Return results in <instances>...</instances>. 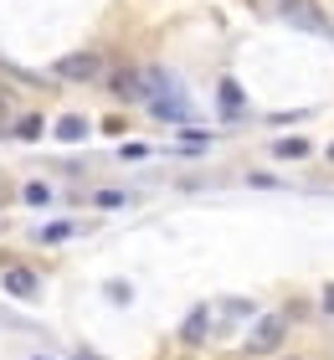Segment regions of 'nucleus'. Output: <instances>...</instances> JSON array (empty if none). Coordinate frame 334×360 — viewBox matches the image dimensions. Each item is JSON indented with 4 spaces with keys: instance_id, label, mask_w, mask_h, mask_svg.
Returning a JSON list of instances; mask_svg holds the SVG:
<instances>
[{
    "instance_id": "obj_1",
    "label": "nucleus",
    "mask_w": 334,
    "mask_h": 360,
    "mask_svg": "<svg viewBox=\"0 0 334 360\" xmlns=\"http://www.w3.org/2000/svg\"><path fill=\"white\" fill-rule=\"evenodd\" d=\"M144 103L160 113V119H170V124H195V108H191V98L186 88L175 83L170 72H144Z\"/></svg>"
},
{
    "instance_id": "obj_2",
    "label": "nucleus",
    "mask_w": 334,
    "mask_h": 360,
    "mask_svg": "<svg viewBox=\"0 0 334 360\" xmlns=\"http://www.w3.org/2000/svg\"><path fill=\"white\" fill-rule=\"evenodd\" d=\"M103 72H108V62H103V52H98V46L67 52V57H57V68H52L57 83H98Z\"/></svg>"
},
{
    "instance_id": "obj_3",
    "label": "nucleus",
    "mask_w": 334,
    "mask_h": 360,
    "mask_svg": "<svg viewBox=\"0 0 334 360\" xmlns=\"http://www.w3.org/2000/svg\"><path fill=\"white\" fill-rule=\"evenodd\" d=\"M283 335H288V324H283L278 314H262L257 330H252V340H247V350H252V355H267V350L283 345Z\"/></svg>"
},
{
    "instance_id": "obj_4",
    "label": "nucleus",
    "mask_w": 334,
    "mask_h": 360,
    "mask_svg": "<svg viewBox=\"0 0 334 360\" xmlns=\"http://www.w3.org/2000/svg\"><path fill=\"white\" fill-rule=\"evenodd\" d=\"M108 93L119 98V103H144V72L113 68V72H108Z\"/></svg>"
},
{
    "instance_id": "obj_5",
    "label": "nucleus",
    "mask_w": 334,
    "mask_h": 360,
    "mask_svg": "<svg viewBox=\"0 0 334 360\" xmlns=\"http://www.w3.org/2000/svg\"><path fill=\"white\" fill-rule=\"evenodd\" d=\"M278 11L288 15L293 26H309V31H319V37H329V21H324L319 11H314V0H283Z\"/></svg>"
},
{
    "instance_id": "obj_6",
    "label": "nucleus",
    "mask_w": 334,
    "mask_h": 360,
    "mask_svg": "<svg viewBox=\"0 0 334 360\" xmlns=\"http://www.w3.org/2000/svg\"><path fill=\"white\" fill-rule=\"evenodd\" d=\"M6 293H15V299H37V288H41V278L31 273V268H6Z\"/></svg>"
},
{
    "instance_id": "obj_7",
    "label": "nucleus",
    "mask_w": 334,
    "mask_h": 360,
    "mask_svg": "<svg viewBox=\"0 0 334 360\" xmlns=\"http://www.w3.org/2000/svg\"><path fill=\"white\" fill-rule=\"evenodd\" d=\"M216 103H221L226 119H237V113L247 108V98H242V88H237V77H221V93H216Z\"/></svg>"
},
{
    "instance_id": "obj_8",
    "label": "nucleus",
    "mask_w": 334,
    "mask_h": 360,
    "mask_svg": "<svg viewBox=\"0 0 334 360\" xmlns=\"http://www.w3.org/2000/svg\"><path fill=\"white\" fill-rule=\"evenodd\" d=\"M206 324H211V309H191V319L180 324V340H186V345H200V340H206Z\"/></svg>"
},
{
    "instance_id": "obj_9",
    "label": "nucleus",
    "mask_w": 334,
    "mask_h": 360,
    "mask_svg": "<svg viewBox=\"0 0 334 360\" xmlns=\"http://www.w3.org/2000/svg\"><path fill=\"white\" fill-rule=\"evenodd\" d=\"M57 139H62V144H77V139H88V119H77V113L57 119Z\"/></svg>"
},
{
    "instance_id": "obj_10",
    "label": "nucleus",
    "mask_w": 334,
    "mask_h": 360,
    "mask_svg": "<svg viewBox=\"0 0 334 360\" xmlns=\"http://www.w3.org/2000/svg\"><path fill=\"white\" fill-rule=\"evenodd\" d=\"M41 129H46V124L37 119V113H21V119H15V129H11V134L21 139V144H31V139H41Z\"/></svg>"
},
{
    "instance_id": "obj_11",
    "label": "nucleus",
    "mask_w": 334,
    "mask_h": 360,
    "mask_svg": "<svg viewBox=\"0 0 334 360\" xmlns=\"http://www.w3.org/2000/svg\"><path fill=\"white\" fill-rule=\"evenodd\" d=\"M273 150H278V160H304L309 155V139H278Z\"/></svg>"
},
{
    "instance_id": "obj_12",
    "label": "nucleus",
    "mask_w": 334,
    "mask_h": 360,
    "mask_svg": "<svg viewBox=\"0 0 334 360\" xmlns=\"http://www.w3.org/2000/svg\"><path fill=\"white\" fill-rule=\"evenodd\" d=\"M72 232H77L72 221H52V226H41V242H67Z\"/></svg>"
},
{
    "instance_id": "obj_13",
    "label": "nucleus",
    "mask_w": 334,
    "mask_h": 360,
    "mask_svg": "<svg viewBox=\"0 0 334 360\" xmlns=\"http://www.w3.org/2000/svg\"><path fill=\"white\" fill-rule=\"evenodd\" d=\"M21 195H26V201H31V206H46V201H52V191H46V186H41V180H37V186H26Z\"/></svg>"
},
{
    "instance_id": "obj_14",
    "label": "nucleus",
    "mask_w": 334,
    "mask_h": 360,
    "mask_svg": "<svg viewBox=\"0 0 334 360\" xmlns=\"http://www.w3.org/2000/svg\"><path fill=\"white\" fill-rule=\"evenodd\" d=\"M11 201H15V180H11L6 170H0V211H6Z\"/></svg>"
},
{
    "instance_id": "obj_15",
    "label": "nucleus",
    "mask_w": 334,
    "mask_h": 360,
    "mask_svg": "<svg viewBox=\"0 0 334 360\" xmlns=\"http://www.w3.org/2000/svg\"><path fill=\"white\" fill-rule=\"evenodd\" d=\"M324 314H334V283L324 288Z\"/></svg>"
},
{
    "instance_id": "obj_16",
    "label": "nucleus",
    "mask_w": 334,
    "mask_h": 360,
    "mask_svg": "<svg viewBox=\"0 0 334 360\" xmlns=\"http://www.w3.org/2000/svg\"><path fill=\"white\" fill-rule=\"evenodd\" d=\"M6 113H11V98H6V88H0V119H6Z\"/></svg>"
},
{
    "instance_id": "obj_17",
    "label": "nucleus",
    "mask_w": 334,
    "mask_h": 360,
    "mask_svg": "<svg viewBox=\"0 0 334 360\" xmlns=\"http://www.w3.org/2000/svg\"><path fill=\"white\" fill-rule=\"evenodd\" d=\"M329 160H334V144H329Z\"/></svg>"
}]
</instances>
